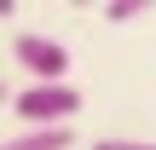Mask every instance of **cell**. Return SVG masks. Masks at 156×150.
<instances>
[{
    "label": "cell",
    "mask_w": 156,
    "mask_h": 150,
    "mask_svg": "<svg viewBox=\"0 0 156 150\" xmlns=\"http://www.w3.org/2000/svg\"><path fill=\"white\" fill-rule=\"evenodd\" d=\"M145 12H151L145 0H110V6H104V17H110V23H127V17H145Z\"/></svg>",
    "instance_id": "277c9868"
},
{
    "label": "cell",
    "mask_w": 156,
    "mask_h": 150,
    "mask_svg": "<svg viewBox=\"0 0 156 150\" xmlns=\"http://www.w3.org/2000/svg\"><path fill=\"white\" fill-rule=\"evenodd\" d=\"M6 98H12V87H6V75H0V104H6Z\"/></svg>",
    "instance_id": "8992f818"
},
{
    "label": "cell",
    "mask_w": 156,
    "mask_h": 150,
    "mask_svg": "<svg viewBox=\"0 0 156 150\" xmlns=\"http://www.w3.org/2000/svg\"><path fill=\"white\" fill-rule=\"evenodd\" d=\"M12 110L23 116V127H69V116H81V87L69 81H29Z\"/></svg>",
    "instance_id": "6da1fadb"
},
{
    "label": "cell",
    "mask_w": 156,
    "mask_h": 150,
    "mask_svg": "<svg viewBox=\"0 0 156 150\" xmlns=\"http://www.w3.org/2000/svg\"><path fill=\"white\" fill-rule=\"evenodd\" d=\"M93 150H156L151 139H98Z\"/></svg>",
    "instance_id": "5b68a950"
},
{
    "label": "cell",
    "mask_w": 156,
    "mask_h": 150,
    "mask_svg": "<svg viewBox=\"0 0 156 150\" xmlns=\"http://www.w3.org/2000/svg\"><path fill=\"white\" fill-rule=\"evenodd\" d=\"M12 58L35 75V81H64V69H69V46L64 40H52V35H12Z\"/></svg>",
    "instance_id": "7a4b0ae2"
},
{
    "label": "cell",
    "mask_w": 156,
    "mask_h": 150,
    "mask_svg": "<svg viewBox=\"0 0 156 150\" xmlns=\"http://www.w3.org/2000/svg\"><path fill=\"white\" fill-rule=\"evenodd\" d=\"M69 145H75L69 127H23L12 139H0V150H69Z\"/></svg>",
    "instance_id": "3957f363"
}]
</instances>
